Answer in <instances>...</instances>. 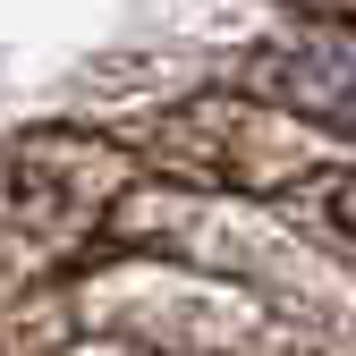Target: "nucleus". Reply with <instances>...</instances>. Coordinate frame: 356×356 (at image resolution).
<instances>
[{"instance_id":"f257e3e1","label":"nucleus","mask_w":356,"mask_h":356,"mask_svg":"<svg viewBox=\"0 0 356 356\" xmlns=\"http://www.w3.org/2000/svg\"><path fill=\"white\" fill-rule=\"evenodd\" d=\"M331 220L356 238V178H339V187H331Z\"/></svg>"}]
</instances>
